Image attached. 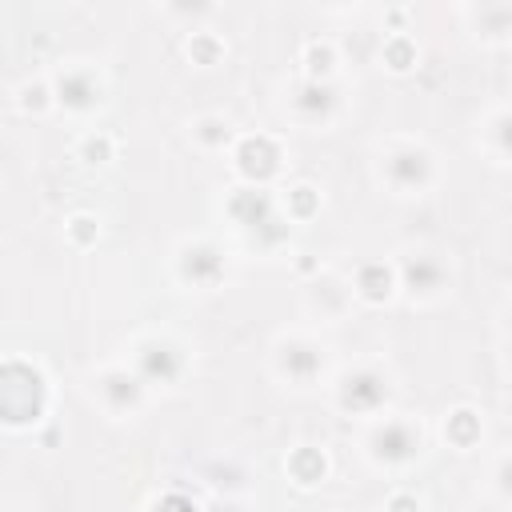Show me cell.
<instances>
[{
    "mask_svg": "<svg viewBox=\"0 0 512 512\" xmlns=\"http://www.w3.org/2000/svg\"><path fill=\"white\" fill-rule=\"evenodd\" d=\"M96 396H100V404H104L112 416H128V412L140 408L144 384H140V376L128 372V368H104V372L96 376Z\"/></svg>",
    "mask_w": 512,
    "mask_h": 512,
    "instance_id": "6",
    "label": "cell"
},
{
    "mask_svg": "<svg viewBox=\"0 0 512 512\" xmlns=\"http://www.w3.org/2000/svg\"><path fill=\"white\" fill-rule=\"evenodd\" d=\"M132 364H136L132 372L140 376V384H176L184 376V352L164 336L140 340Z\"/></svg>",
    "mask_w": 512,
    "mask_h": 512,
    "instance_id": "4",
    "label": "cell"
},
{
    "mask_svg": "<svg viewBox=\"0 0 512 512\" xmlns=\"http://www.w3.org/2000/svg\"><path fill=\"white\" fill-rule=\"evenodd\" d=\"M180 276L192 280L196 288H208V284H216L224 276V260L208 240H196V244H188L180 252Z\"/></svg>",
    "mask_w": 512,
    "mask_h": 512,
    "instance_id": "9",
    "label": "cell"
},
{
    "mask_svg": "<svg viewBox=\"0 0 512 512\" xmlns=\"http://www.w3.org/2000/svg\"><path fill=\"white\" fill-rule=\"evenodd\" d=\"M392 396V380L388 372H380L376 364H360L352 368L340 384H336V400L344 412H356V416H368V412H380Z\"/></svg>",
    "mask_w": 512,
    "mask_h": 512,
    "instance_id": "1",
    "label": "cell"
},
{
    "mask_svg": "<svg viewBox=\"0 0 512 512\" xmlns=\"http://www.w3.org/2000/svg\"><path fill=\"white\" fill-rule=\"evenodd\" d=\"M400 280H404V288H408L412 296L428 300V296H436V292L448 284V268H444V260L432 256V252H412V256H404V264H400Z\"/></svg>",
    "mask_w": 512,
    "mask_h": 512,
    "instance_id": "7",
    "label": "cell"
},
{
    "mask_svg": "<svg viewBox=\"0 0 512 512\" xmlns=\"http://www.w3.org/2000/svg\"><path fill=\"white\" fill-rule=\"evenodd\" d=\"M192 136H196L200 144L216 148V144H224V140H228V120H220V116H204V120H196V124H192Z\"/></svg>",
    "mask_w": 512,
    "mask_h": 512,
    "instance_id": "11",
    "label": "cell"
},
{
    "mask_svg": "<svg viewBox=\"0 0 512 512\" xmlns=\"http://www.w3.org/2000/svg\"><path fill=\"white\" fill-rule=\"evenodd\" d=\"M56 100H60L64 108H76V112L96 108V104H100V80H96L88 68H64V72L56 76Z\"/></svg>",
    "mask_w": 512,
    "mask_h": 512,
    "instance_id": "8",
    "label": "cell"
},
{
    "mask_svg": "<svg viewBox=\"0 0 512 512\" xmlns=\"http://www.w3.org/2000/svg\"><path fill=\"white\" fill-rule=\"evenodd\" d=\"M380 172H384L388 188H396L400 196H412V192H424L428 188V180H432V156L420 144H396L380 160Z\"/></svg>",
    "mask_w": 512,
    "mask_h": 512,
    "instance_id": "2",
    "label": "cell"
},
{
    "mask_svg": "<svg viewBox=\"0 0 512 512\" xmlns=\"http://www.w3.org/2000/svg\"><path fill=\"white\" fill-rule=\"evenodd\" d=\"M212 512H244L240 504H232V500H224V504H212Z\"/></svg>",
    "mask_w": 512,
    "mask_h": 512,
    "instance_id": "12",
    "label": "cell"
},
{
    "mask_svg": "<svg viewBox=\"0 0 512 512\" xmlns=\"http://www.w3.org/2000/svg\"><path fill=\"white\" fill-rule=\"evenodd\" d=\"M420 444H424V436L408 416H392V420L376 424L368 436V452L380 464H408L412 456H420Z\"/></svg>",
    "mask_w": 512,
    "mask_h": 512,
    "instance_id": "3",
    "label": "cell"
},
{
    "mask_svg": "<svg viewBox=\"0 0 512 512\" xmlns=\"http://www.w3.org/2000/svg\"><path fill=\"white\" fill-rule=\"evenodd\" d=\"M296 108L308 112V120H328V112L336 108V92L324 84V80H308L300 92H296Z\"/></svg>",
    "mask_w": 512,
    "mask_h": 512,
    "instance_id": "10",
    "label": "cell"
},
{
    "mask_svg": "<svg viewBox=\"0 0 512 512\" xmlns=\"http://www.w3.org/2000/svg\"><path fill=\"white\" fill-rule=\"evenodd\" d=\"M276 372L288 376L292 384H312L324 372V348L308 336H288L276 348Z\"/></svg>",
    "mask_w": 512,
    "mask_h": 512,
    "instance_id": "5",
    "label": "cell"
}]
</instances>
